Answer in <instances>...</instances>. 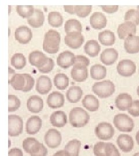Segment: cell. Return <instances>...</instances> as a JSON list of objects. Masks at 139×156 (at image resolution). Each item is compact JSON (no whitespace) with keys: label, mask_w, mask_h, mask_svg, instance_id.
<instances>
[{"label":"cell","mask_w":139,"mask_h":156,"mask_svg":"<svg viewBox=\"0 0 139 156\" xmlns=\"http://www.w3.org/2000/svg\"><path fill=\"white\" fill-rule=\"evenodd\" d=\"M60 34L53 30H49L45 34L43 49L50 54L56 53L59 49Z\"/></svg>","instance_id":"obj_1"},{"label":"cell","mask_w":139,"mask_h":156,"mask_svg":"<svg viewBox=\"0 0 139 156\" xmlns=\"http://www.w3.org/2000/svg\"><path fill=\"white\" fill-rule=\"evenodd\" d=\"M89 114L82 108H74L70 112L69 121L74 127H83L89 123Z\"/></svg>","instance_id":"obj_2"},{"label":"cell","mask_w":139,"mask_h":156,"mask_svg":"<svg viewBox=\"0 0 139 156\" xmlns=\"http://www.w3.org/2000/svg\"><path fill=\"white\" fill-rule=\"evenodd\" d=\"M92 91L101 98L110 97L115 91V85L109 80L96 82L92 88Z\"/></svg>","instance_id":"obj_3"},{"label":"cell","mask_w":139,"mask_h":156,"mask_svg":"<svg viewBox=\"0 0 139 156\" xmlns=\"http://www.w3.org/2000/svg\"><path fill=\"white\" fill-rule=\"evenodd\" d=\"M113 123L116 128L121 132H131L134 128L133 119L125 114L116 115Z\"/></svg>","instance_id":"obj_4"},{"label":"cell","mask_w":139,"mask_h":156,"mask_svg":"<svg viewBox=\"0 0 139 156\" xmlns=\"http://www.w3.org/2000/svg\"><path fill=\"white\" fill-rule=\"evenodd\" d=\"M23 128V119L16 115L8 116V135L10 136H17L22 133Z\"/></svg>","instance_id":"obj_5"},{"label":"cell","mask_w":139,"mask_h":156,"mask_svg":"<svg viewBox=\"0 0 139 156\" xmlns=\"http://www.w3.org/2000/svg\"><path fill=\"white\" fill-rule=\"evenodd\" d=\"M114 128L110 123H100L96 127L95 133L96 136L101 140H111L114 135Z\"/></svg>","instance_id":"obj_6"},{"label":"cell","mask_w":139,"mask_h":156,"mask_svg":"<svg viewBox=\"0 0 139 156\" xmlns=\"http://www.w3.org/2000/svg\"><path fill=\"white\" fill-rule=\"evenodd\" d=\"M61 140L60 133L54 128L49 129L45 135V142L51 149L57 147L60 145Z\"/></svg>","instance_id":"obj_7"},{"label":"cell","mask_w":139,"mask_h":156,"mask_svg":"<svg viewBox=\"0 0 139 156\" xmlns=\"http://www.w3.org/2000/svg\"><path fill=\"white\" fill-rule=\"evenodd\" d=\"M85 38L80 32L74 31L67 34L64 37L65 44L72 49H78L83 44Z\"/></svg>","instance_id":"obj_8"},{"label":"cell","mask_w":139,"mask_h":156,"mask_svg":"<svg viewBox=\"0 0 139 156\" xmlns=\"http://www.w3.org/2000/svg\"><path fill=\"white\" fill-rule=\"evenodd\" d=\"M136 66L134 62L130 60H123L117 66V71L123 76H130L136 72Z\"/></svg>","instance_id":"obj_9"},{"label":"cell","mask_w":139,"mask_h":156,"mask_svg":"<svg viewBox=\"0 0 139 156\" xmlns=\"http://www.w3.org/2000/svg\"><path fill=\"white\" fill-rule=\"evenodd\" d=\"M75 62V56L70 51H64L57 57V64L63 69H67Z\"/></svg>","instance_id":"obj_10"},{"label":"cell","mask_w":139,"mask_h":156,"mask_svg":"<svg viewBox=\"0 0 139 156\" xmlns=\"http://www.w3.org/2000/svg\"><path fill=\"white\" fill-rule=\"evenodd\" d=\"M117 33L120 39H126L131 35L136 33V26L130 22H125L119 25Z\"/></svg>","instance_id":"obj_11"},{"label":"cell","mask_w":139,"mask_h":156,"mask_svg":"<svg viewBox=\"0 0 139 156\" xmlns=\"http://www.w3.org/2000/svg\"><path fill=\"white\" fill-rule=\"evenodd\" d=\"M28 60L32 66L38 68L44 67L48 62V57L42 51L35 50L30 53Z\"/></svg>","instance_id":"obj_12"},{"label":"cell","mask_w":139,"mask_h":156,"mask_svg":"<svg viewBox=\"0 0 139 156\" xmlns=\"http://www.w3.org/2000/svg\"><path fill=\"white\" fill-rule=\"evenodd\" d=\"M15 37L20 44H26L32 38L31 30L26 26H21L15 30Z\"/></svg>","instance_id":"obj_13"},{"label":"cell","mask_w":139,"mask_h":156,"mask_svg":"<svg viewBox=\"0 0 139 156\" xmlns=\"http://www.w3.org/2000/svg\"><path fill=\"white\" fill-rule=\"evenodd\" d=\"M117 144L124 153H129L134 148V141L128 134H121L117 138Z\"/></svg>","instance_id":"obj_14"},{"label":"cell","mask_w":139,"mask_h":156,"mask_svg":"<svg viewBox=\"0 0 139 156\" xmlns=\"http://www.w3.org/2000/svg\"><path fill=\"white\" fill-rule=\"evenodd\" d=\"M52 88V81L48 76L42 75L37 79L35 89L39 94H46L50 91Z\"/></svg>","instance_id":"obj_15"},{"label":"cell","mask_w":139,"mask_h":156,"mask_svg":"<svg viewBox=\"0 0 139 156\" xmlns=\"http://www.w3.org/2000/svg\"><path fill=\"white\" fill-rule=\"evenodd\" d=\"M124 48L130 54L139 52V37L134 35L129 36L124 41Z\"/></svg>","instance_id":"obj_16"},{"label":"cell","mask_w":139,"mask_h":156,"mask_svg":"<svg viewBox=\"0 0 139 156\" xmlns=\"http://www.w3.org/2000/svg\"><path fill=\"white\" fill-rule=\"evenodd\" d=\"M42 126V120L38 116L30 117L26 124V130L28 134L34 135L39 132Z\"/></svg>","instance_id":"obj_17"},{"label":"cell","mask_w":139,"mask_h":156,"mask_svg":"<svg viewBox=\"0 0 139 156\" xmlns=\"http://www.w3.org/2000/svg\"><path fill=\"white\" fill-rule=\"evenodd\" d=\"M47 104L53 109L61 108L64 104V97L59 92H52L48 97Z\"/></svg>","instance_id":"obj_18"},{"label":"cell","mask_w":139,"mask_h":156,"mask_svg":"<svg viewBox=\"0 0 139 156\" xmlns=\"http://www.w3.org/2000/svg\"><path fill=\"white\" fill-rule=\"evenodd\" d=\"M132 98L130 95L122 93L117 96L115 101V104L119 110L125 111L129 109L132 105Z\"/></svg>","instance_id":"obj_19"},{"label":"cell","mask_w":139,"mask_h":156,"mask_svg":"<svg viewBox=\"0 0 139 156\" xmlns=\"http://www.w3.org/2000/svg\"><path fill=\"white\" fill-rule=\"evenodd\" d=\"M27 107L28 110L32 113H39L43 109L44 101L39 96H31L27 101Z\"/></svg>","instance_id":"obj_20"},{"label":"cell","mask_w":139,"mask_h":156,"mask_svg":"<svg viewBox=\"0 0 139 156\" xmlns=\"http://www.w3.org/2000/svg\"><path fill=\"white\" fill-rule=\"evenodd\" d=\"M118 53L114 48H108L103 51L100 55V60L107 66L113 64L117 61Z\"/></svg>","instance_id":"obj_21"},{"label":"cell","mask_w":139,"mask_h":156,"mask_svg":"<svg viewBox=\"0 0 139 156\" xmlns=\"http://www.w3.org/2000/svg\"><path fill=\"white\" fill-rule=\"evenodd\" d=\"M107 20L106 16L101 12H95L90 17V24L92 28L100 30L104 28Z\"/></svg>","instance_id":"obj_22"},{"label":"cell","mask_w":139,"mask_h":156,"mask_svg":"<svg viewBox=\"0 0 139 156\" xmlns=\"http://www.w3.org/2000/svg\"><path fill=\"white\" fill-rule=\"evenodd\" d=\"M41 144L34 138L29 137L23 140V147L24 151L30 154H35L39 151Z\"/></svg>","instance_id":"obj_23"},{"label":"cell","mask_w":139,"mask_h":156,"mask_svg":"<svg viewBox=\"0 0 139 156\" xmlns=\"http://www.w3.org/2000/svg\"><path fill=\"white\" fill-rule=\"evenodd\" d=\"M50 122L53 126L56 127H63L67 123V115L64 112H54L50 115Z\"/></svg>","instance_id":"obj_24"},{"label":"cell","mask_w":139,"mask_h":156,"mask_svg":"<svg viewBox=\"0 0 139 156\" xmlns=\"http://www.w3.org/2000/svg\"><path fill=\"white\" fill-rule=\"evenodd\" d=\"M72 79L79 82H82L88 78V71L87 67L81 66H73L71 71Z\"/></svg>","instance_id":"obj_25"},{"label":"cell","mask_w":139,"mask_h":156,"mask_svg":"<svg viewBox=\"0 0 139 156\" xmlns=\"http://www.w3.org/2000/svg\"><path fill=\"white\" fill-rule=\"evenodd\" d=\"M44 15L39 9H35L33 15L27 19L28 24L34 28H38L42 26L44 22Z\"/></svg>","instance_id":"obj_26"},{"label":"cell","mask_w":139,"mask_h":156,"mask_svg":"<svg viewBox=\"0 0 139 156\" xmlns=\"http://www.w3.org/2000/svg\"><path fill=\"white\" fill-rule=\"evenodd\" d=\"M83 107L90 112L97 111L99 108V102L93 95H86L82 101Z\"/></svg>","instance_id":"obj_27"},{"label":"cell","mask_w":139,"mask_h":156,"mask_svg":"<svg viewBox=\"0 0 139 156\" xmlns=\"http://www.w3.org/2000/svg\"><path fill=\"white\" fill-rule=\"evenodd\" d=\"M83 91L80 87L71 86L67 91V100L71 103H77L81 100Z\"/></svg>","instance_id":"obj_28"},{"label":"cell","mask_w":139,"mask_h":156,"mask_svg":"<svg viewBox=\"0 0 139 156\" xmlns=\"http://www.w3.org/2000/svg\"><path fill=\"white\" fill-rule=\"evenodd\" d=\"M85 53L92 57L97 56L100 51V46L96 40H89L85 45Z\"/></svg>","instance_id":"obj_29"},{"label":"cell","mask_w":139,"mask_h":156,"mask_svg":"<svg viewBox=\"0 0 139 156\" xmlns=\"http://www.w3.org/2000/svg\"><path fill=\"white\" fill-rule=\"evenodd\" d=\"M115 34L110 30H105L99 34V41L104 46H110L115 43Z\"/></svg>","instance_id":"obj_30"},{"label":"cell","mask_w":139,"mask_h":156,"mask_svg":"<svg viewBox=\"0 0 139 156\" xmlns=\"http://www.w3.org/2000/svg\"><path fill=\"white\" fill-rule=\"evenodd\" d=\"M107 69L100 64H95L90 68L91 77L95 80H100L106 77Z\"/></svg>","instance_id":"obj_31"},{"label":"cell","mask_w":139,"mask_h":156,"mask_svg":"<svg viewBox=\"0 0 139 156\" xmlns=\"http://www.w3.org/2000/svg\"><path fill=\"white\" fill-rule=\"evenodd\" d=\"M55 86L59 90H65L69 84V78L67 75L63 73L56 74L53 79Z\"/></svg>","instance_id":"obj_32"},{"label":"cell","mask_w":139,"mask_h":156,"mask_svg":"<svg viewBox=\"0 0 139 156\" xmlns=\"http://www.w3.org/2000/svg\"><path fill=\"white\" fill-rule=\"evenodd\" d=\"M81 142L77 140L69 141L64 147V150L67 151L70 156H79Z\"/></svg>","instance_id":"obj_33"},{"label":"cell","mask_w":139,"mask_h":156,"mask_svg":"<svg viewBox=\"0 0 139 156\" xmlns=\"http://www.w3.org/2000/svg\"><path fill=\"white\" fill-rule=\"evenodd\" d=\"M8 83L14 89L22 91L25 86V78L23 74L15 73Z\"/></svg>","instance_id":"obj_34"},{"label":"cell","mask_w":139,"mask_h":156,"mask_svg":"<svg viewBox=\"0 0 139 156\" xmlns=\"http://www.w3.org/2000/svg\"><path fill=\"white\" fill-rule=\"evenodd\" d=\"M82 27L81 23L76 19H69L64 25V30L67 34L74 31H78L81 33Z\"/></svg>","instance_id":"obj_35"},{"label":"cell","mask_w":139,"mask_h":156,"mask_svg":"<svg viewBox=\"0 0 139 156\" xmlns=\"http://www.w3.org/2000/svg\"><path fill=\"white\" fill-rule=\"evenodd\" d=\"M48 19L50 26L55 28L60 27L63 22V16L58 12H51L49 13Z\"/></svg>","instance_id":"obj_36"},{"label":"cell","mask_w":139,"mask_h":156,"mask_svg":"<svg viewBox=\"0 0 139 156\" xmlns=\"http://www.w3.org/2000/svg\"><path fill=\"white\" fill-rule=\"evenodd\" d=\"M11 63L17 69H22L26 64V59L22 53H16L12 57Z\"/></svg>","instance_id":"obj_37"},{"label":"cell","mask_w":139,"mask_h":156,"mask_svg":"<svg viewBox=\"0 0 139 156\" xmlns=\"http://www.w3.org/2000/svg\"><path fill=\"white\" fill-rule=\"evenodd\" d=\"M34 8L33 5H17V13L23 18H27L33 15Z\"/></svg>","instance_id":"obj_38"},{"label":"cell","mask_w":139,"mask_h":156,"mask_svg":"<svg viewBox=\"0 0 139 156\" xmlns=\"http://www.w3.org/2000/svg\"><path fill=\"white\" fill-rule=\"evenodd\" d=\"M124 20L125 22H130L136 26L139 24V12L136 9H129L126 12Z\"/></svg>","instance_id":"obj_39"},{"label":"cell","mask_w":139,"mask_h":156,"mask_svg":"<svg viewBox=\"0 0 139 156\" xmlns=\"http://www.w3.org/2000/svg\"><path fill=\"white\" fill-rule=\"evenodd\" d=\"M8 100H9L8 111L9 112L16 111L20 108L21 105V102L16 95H9Z\"/></svg>","instance_id":"obj_40"},{"label":"cell","mask_w":139,"mask_h":156,"mask_svg":"<svg viewBox=\"0 0 139 156\" xmlns=\"http://www.w3.org/2000/svg\"><path fill=\"white\" fill-rule=\"evenodd\" d=\"M92 5H75V12L78 16L85 17L92 11Z\"/></svg>","instance_id":"obj_41"},{"label":"cell","mask_w":139,"mask_h":156,"mask_svg":"<svg viewBox=\"0 0 139 156\" xmlns=\"http://www.w3.org/2000/svg\"><path fill=\"white\" fill-rule=\"evenodd\" d=\"M23 75L25 78V86L22 91L26 93V92L30 91L33 89L34 83H35V80H34V79L30 74L23 73Z\"/></svg>","instance_id":"obj_42"},{"label":"cell","mask_w":139,"mask_h":156,"mask_svg":"<svg viewBox=\"0 0 139 156\" xmlns=\"http://www.w3.org/2000/svg\"><path fill=\"white\" fill-rule=\"evenodd\" d=\"M105 154L106 156H121L115 146L111 143L106 144Z\"/></svg>","instance_id":"obj_43"},{"label":"cell","mask_w":139,"mask_h":156,"mask_svg":"<svg viewBox=\"0 0 139 156\" xmlns=\"http://www.w3.org/2000/svg\"><path fill=\"white\" fill-rule=\"evenodd\" d=\"M106 144L103 142H99L93 147V152L96 156H106L105 154Z\"/></svg>","instance_id":"obj_44"},{"label":"cell","mask_w":139,"mask_h":156,"mask_svg":"<svg viewBox=\"0 0 139 156\" xmlns=\"http://www.w3.org/2000/svg\"><path fill=\"white\" fill-rule=\"evenodd\" d=\"M128 113L134 117L139 116V100H136L132 101V105L128 110Z\"/></svg>","instance_id":"obj_45"},{"label":"cell","mask_w":139,"mask_h":156,"mask_svg":"<svg viewBox=\"0 0 139 156\" xmlns=\"http://www.w3.org/2000/svg\"><path fill=\"white\" fill-rule=\"evenodd\" d=\"M90 64L89 59L82 55H77L75 56V62L74 66H81L88 67Z\"/></svg>","instance_id":"obj_46"},{"label":"cell","mask_w":139,"mask_h":156,"mask_svg":"<svg viewBox=\"0 0 139 156\" xmlns=\"http://www.w3.org/2000/svg\"><path fill=\"white\" fill-rule=\"evenodd\" d=\"M55 66V63L52 58L48 57V62L45 65L44 67L38 68V69L40 73H48L50 72Z\"/></svg>","instance_id":"obj_47"},{"label":"cell","mask_w":139,"mask_h":156,"mask_svg":"<svg viewBox=\"0 0 139 156\" xmlns=\"http://www.w3.org/2000/svg\"><path fill=\"white\" fill-rule=\"evenodd\" d=\"M100 7L104 12L108 13H112L117 12L118 9V5H101Z\"/></svg>","instance_id":"obj_48"},{"label":"cell","mask_w":139,"mask_h":156,"mask_svg":"<svg viewBox=\"0 0 139 156\" xmlns=\"http://www.w3.org/2000/svg\"><path fill=\"white\" fill-rule=\"evenodd\" d=\"M48 154V150L42 144H41V149L38 152L35 154H30L31 156H46Z\"/></svg>","instance_id":"obj_49"},{"label":"cell","mask_w":139,"mask_h":156,"mask_svg":"<svg viewBox=\"0 0 139 156\" xmlns=\"http://www.w3.org/2000/svg\"><path fill=\"white\" fill-rule=\"evenodd\" d=\"M9 156H23V153L21 149L19 148H13L9 151Z\"/></svg>","instance_id":"obj_50"},{"label":"cell","mask_w":139,"mask_h":156,"mask_svg":"<svg viewBox=\"0 0 139 156\" xmlns=\"http://www.w3.org/2000/svg\"><path fill=\"white\" fill-rule=\"evenodd\" d=\"M64 11L70 14H75V6L74 5H64Z\"/></svg>","instance_id":"obj_51"},{"label":"cell","mask_w":139,"mask_h":156,"mask_svg":"<svg viewBox=\"0 0 139 156\" xmlns=\"http://www.w3.org/2000/svg\"><path fill=\"white\" fill-rule=\"evenodd\" d=\"M53 156H70L69 153L65 150L57 151Z\"/></svg>","instance_id":"obj_52"},{"label":"cell","mask_w":139,"mask_h":156,"mask_svg":"<svg viewBox=\"0 0 139 156\" xmlns=\"http://www.w3.org/2000/svg\"><path fill=\"white\" fill-rule=\"evenodd\" d=\"M8 71H9V80H8V82H9L11 80L12 78L15 73V71L13 69H12L11 67H8Z\"/></svg>","instance_id":"obj_53"},{"label":"cell","mask_w":139,"mask_h":156,"mask_svg":"<svg viewBox=\"0 0 139 156\" xmlns=\"http://www.w3.org/2000/svg\"><path fill=\"white\" fill-rule=\"evenodd\" d=\"M136 140L137 144L139 145V131L137 133L136 135Z\"/></svg>","instance_id":"obj_54"},{"label":"cell","mask_w":139,"mask_h":156,"mask_svg":"<svg viewBox=\"0 0 139 156\" xmlns=\"http://www.w3.org/2000/svg\"><path fill=\"white\" fill-rule=\"evenodd\" d=\"M8 7H9V13H11V6L9 5L8 6Z\"/></svg>","instance_id":"obj_55"},{"label":"cell","mask_w":139,"mask_h":156,"mask_svg":"<svg viewBox=\"0 0 139 156\" xmlns=\"http://www.w3.org/2000/svg\"><path fill=\"white\" fill-rule=\"evenodd\" d=\"M133 156H139V152L138 153H135L134 154Z\"/></svg>","instance_id":"obj_56"},{"label":"cell","mask_w":139,"mask_h":156,"mask_svg":"<svg viewBox=\"0 0 139 156\" xmlns=\"http://www.w3.org/2000/svg\"><path fill=\"white\" fill-rule=\"evenodd\" d=\"M137 94L139 96V86L137 87Z\"/></svg>","instance_id":"obj_57"},{"label":"cell","mask_w":139,"mask_h":156,"mask_svg":"<svg viewBox=\"0 0 139 156\" xmlns=\"http://www.w3.org/2000/svg\"><path fill=\"white\" fill-rule=\"evenodd\" d=\"M8 142H9V147H11V140H9Z\"/></svg>","instance_id":"obj_58"},{"label":"cell","mask_w":139,"mask_h":156,"mask_svg":"<svg viewBox=\"0 0 139 156\" xmlns=\"http://www.w3.org/2000/svg\"><path fill=\"white\" fill-rule=\"evenodd\" d=\"M137 11L139 12V5L137 6Z\"/></svg>","instance_id":"obj_59"}]
</instances>
